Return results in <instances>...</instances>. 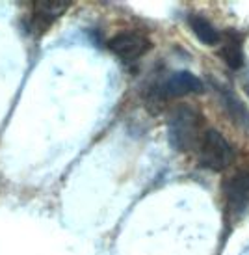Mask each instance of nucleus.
I'll return each instance as SVG.
<instances>
[{
    "label": "nucleus",
    "mask_w": 249,
    "mask_h": 255,
    "mask_svg": "<svg viewBox=\"0 0 249 255\" xmlns=\"http://www.w3.org/2000/svg\"><path fill=\"white\" fill-rule=\"evenodd\" d=\"M203 90V82L190 71H177L171 77H167L155 88V92L151 93V97L155 99H169V97H184L190 93H197Z\"/></svg>",
    "instance_id": "nucleus-4"
},
{
    "label": "nucleus",
    "mask_w": 249,
    "mask_h": 255,
    "mask_svg": "<svg viewBox=\"0 0 249 255\" xmlns=\"http://www.w3.org/2000/svg\"><path fill=\"white\" fill-rule=\"evenodd\" d=\"M220 101L229 118L235 121L238 127L249 130V110L242 101L236 97V93L227 88H220Z\"/></svg>",
    "instance_id": "nucleus-8"
},
{
    "label": "nucleus",
    "mask_w": 249,
    "mask_h": 255,
    "mask_svg": "<svg viewBox=\"0 0 249 255\" xmlns=\"http://www.w3.org/2000/svg\"><path fill=\"white\" fill-rule=\"evenodd\" d=\"M190 28L193 30V34L197 36L201 43L205 45H216L218 41H221V34L214 28V24L208 19L201 17V15H190Z\"/></svg>",
    "instance_id": "nucleus-9"
},
{
    "label": "nucleus",
    "mask_w": 249,
    "mask_h": 255,
    "mask_svg": "<svg viewBox=\"0 0 249 255\" xmlns=\"http://www.w3.org/2000/svg\"><path fill=\"white\" fill-rule=\"evenodd\" d=\"M71 6V2L64 0H41L34 4V17H32V26L34 32H45L58 17L67 11V7Z\"/></svg>",
    "instance_id": "nucleus-6"
},
{
    "label": "nucleus",
    "mask_w": 249,
    "mask_h": 255,
    "mask_svg": "<svg viewBox=\"0 0 249 255\" xmlns=\"http://www.w3.org/2000/svg\"><path fill=\"white\" fill-rule=\"evenodd\" d=\"M248 90H249V88H248Z\"/></svg>",
    "instance_id": "nucleus-10"
},
{
    "label": "nucleus",
    "mask_w": 249,
    "mask_h": 255,
    "mask_svg": "<svg viewBox=\"0 0 249 255\" xmlns=\"http://www.w3.org/2000/svg\"><path fill=\"white\" fill-rule=\"evenodd\" d=\"M244 34H240L238 30H225L221 34V49L220 56L223 58V62L231 67V69H240L244 65Z\"/></svg>",
    "instance_id": "nucleus-7"
},
{
    "label": "nucleus",
    "mask_w": 249,
    "mask_h": 255,
    "mask_svg": "<svg viewBox=\"0 0 249 255\" xmlns=\"http://www.w3.org/2000/svg\"><path fill=\"white\" fill-rule=\"evenodd\" d=\"M235 158V151L225 136L216 128H208L199 143V164L208 171H221L229 168Z\"/></svg>",
    "instance_id": "nucleus-2"
},
{
    "label": "nucleus",
    "mask_w": 249,
    "mask_h": 255,
    "mask_svg": "<svg viewBox=\"0 0 249 255\" xmlns=\"http://www.w3.org/2000/svg\"><path fill=\"white\" fill-rule=\"evenodd\" d=\"M201 127L203 118L195 108L182 105L173 108L167 120V138L173 149L177 151H192L201 143Z\"/></svg>",
    "instance_id": "nucleus-1"
},
{
    "label": "nucleus",
    "mask_w": 249,
    "mask_h": 255,
    "mask_svg": "<svg viewBox=\"0 0 249 255\" xmlns=\"http://www.w3.org/2000/svg\"><path fill=\"white\" fill-rule=\"evenodd\" d=\"M108 47L115 56L121 58L123 62H136L138 58H142L151 49V41L143 32L125 30V32L115 34L108 41Z\"/></svg>",
    "instance_id": "nucleus-3"
},
{
    "label": "nucleus",
    "mask_w": 249,
    "mask_h": 255,
    "mask_svg": "<svg viewBox=\"0 0 249 255\" xmlns=\"http://www.w3.org/2000/svg\"><path fill=\"white\" fill-rule=\"evenodd\" d=\"M227 216L240 218L249 209V171H238L225 183Z\"/></svg>",
    "instance_id": "nucleus-5"
}]
</instances>
